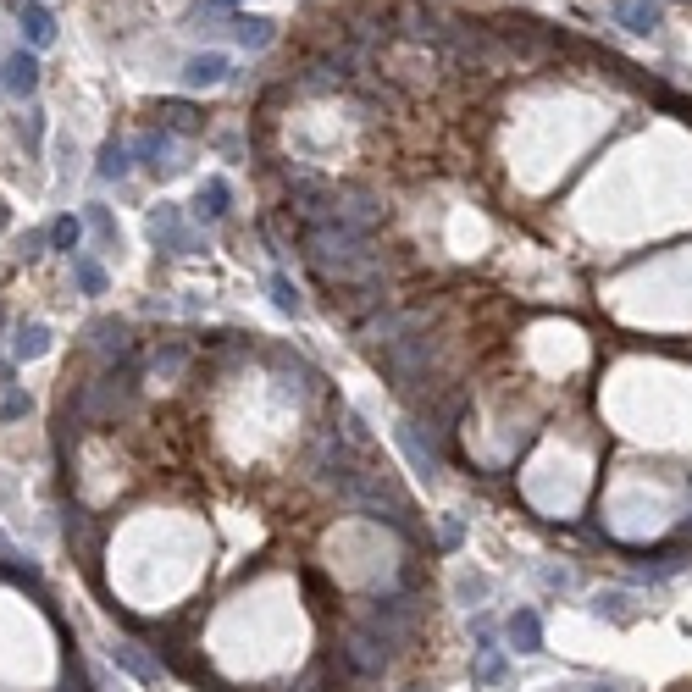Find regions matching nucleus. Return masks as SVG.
Segmentation results:
<instances>
[{
  "instance_id": "nucleus-2",
  "label": "nucleus",
  "mask_w": 692,
  "mask_h": 692,
  "mask_svg": "<svg viewBox=\"0 0 692 692\" xmlns=\"http://www.w3.org/2000/svg\"><path fill=\"white\" fill-rule=\"evenodd\" d=\"M128 150H133V161H139L144 172H156V178H172V172H183V161H172V156H178V139H172L167 128L139 133V139H133Z\"/></svg>"
},
{
  "instance_id": "nucleus-19",
  "label": "nucleus",
  "mask_w": 692,
  "mask_h": 692,
  "mask_svg": "<svg viewBox=\"0 0 692 692\" xmlns=\"http://www.w3.org/2000/svg\"><path fill=\"white\" fill-rule=\"evenodd\" d=\"M681 565H687V554L670 549V554H654V560H643V576H648V582H665V576H676Z\"/></svg>"
},
{
  "instance_id": "nucleus-23",
  "label": "nucleus",
  "mask_w": 692,
  "mask_h": 692,
  "mask_svg": "<svg viewBox=\"0 0 692 692\" xmlns=\"http://www.w3.org/2000/svg\"><path fill=\"white\" fill-rule=\"evenodd\" d=\"M12 416H28V394H6V399H0V421H12Z\"/></svg>"
},
{
  "instance_id": "nucleus-1",
  "label": "nucleus",
  "mask_w": 692,
  "mask_h": 692,
  "mask_svg": "<svg viewBox=\"0 0 692 692\" xmlns=\"http://www.w3.org/2000/svg\"><path fill=\"white\" fill-rule=\"evenodd\" d=\"M299 250L316 266L322 283H371L382 272V250L371 233H355V227H333V222H305L299 233Z\"/></svg>"
},
{
  "instance_id": "nucleus-17",
  "label": "nucleus",
  "mask_w": 692,
  "mask_h": 692,
  "mask_svg": "<svg viewBox=\"0 0 692 692\" xmlns=\"http://www.w3.org/2000/svg\"><path fill=\"white\" fill-rule=\"evenodd\" d=\"M111 659H117V665L128 670V676H139V681H156V676H161V670L150 665V659H144L139 648H128V643H117V648H111Z\"/></svg>"
},
{
  "instance_id": "nucleus-26",
  "label": "nucleus",
  "mask_w": 692,
  "mask_h": 692,
  "mask_svg": "<svg viewBox=\"0 0 692 692\" xmlns=\"http://www.w3.org/2000/svg\"><path fill=\"white\" fill-rule=\"evenodd\" d=\"M216 6H239V0H216Z\"/></svg>"
},
{
  "instance_id": "nucleus-16",
  "label": "nucleus",
  "mask_w": 692,
  "mask_h": 692,
  "mask_svg": "<svg viewBox=\"0 0 692 692\" xmlns=\"http://www.w3.org/2000/svg\"><path fill=\"white\" fill-rule=\"evenodd\" d=\"M45 233H50V250H67L72 255V250H78V239H84V222H78V216H56Z\"/></svg>"
},
{
  "instance_id": "nucleus-28",
  "label": "nucleus",
  "mask_w": 692,
  "mask_h": 692,
  "mask_svg": "<svg viewBox=\"0 0 692 692\" xmlns=\"http://www.w3.org/2000/svg\"><path fill=\"white\" fill-rule=\"evenodd\" d=\"M0 327H6V311H0Z\"/></svg>"
},
{
  "instance_id": "nucleus-18",
  "label": "nucleus",
  "mask_w": 692,
  "mask_h": 692,
  "mask_svg": "<svg viewBox=\"0 0 692 692\" xmlns=\"http://www.w3.org/2000/svg\"><path fill=\"white\" fill-rule=\"evenodd\" d=\"M72 277H78V288H84V294H106V266L89 261V255H78V261H72Z\"/></svg>"
},
{
  "instance_id": "nucleus-20",
  "label": "nucleus",
  "mask_w": 692,
  "mask_h": 692,
  "mask_svg": "<svg viewBox=\"0 0 692 692\" xmlns=\"http://www.w3.org/2000/svg\"><path fill=\"white\" fill-rule=\"evenodd\" d=\"M84 222L95 227V233H100L106 244H117V222H111V211H106V205H89V211H84Z\"/></svg>"
},
{
  "instance_id": "nucleus-8",
  "label": "nucleus",
  "mask_w": 692,
  "mask_h": 692,
  "mask_svg": "<svg viewBox=\"0 0 692 692\" xmlns=\"http://www.w3.org/2000/svg\"><path fill=\"white\" fill-rule=\"evenodd\" d=\"M504 637H510L515 654H543V621H537V609H515L510 621H504Z\"/></svg>"
},
{
  "instance_id": "nucleus-9",
  "label": "nucleus",
  "mask_w": 692,
  "mask_h": 692,
  "mask_svg": "<svg viewBox=\"0 0 692 692\" xmlns=\"http://www.w3.org/2000/svg\"><path fill=\"white\" fill-rule=\"evenodd\" d=\"M227 200H233L227 178H205L200 194H194V216H200V222H222V216H227Z\"/></svg>"
},
{
  "instance_id": "nucleus-12",
  "label": "nucleus",
  "mask_w": 692,
  "mask_h": 692,
  "mask_svg": "<svg viewBox=\"0 0 692 692\" xmlns=\"http://www.w3.org/2000/svg\"><path fill=\"white\" fill-rule=\"evenodd\" d=\"M227 34L239 39L244 50H266V45L277 39V23H272V17H239V23L227 28Z\"/></svg>"
},
{
  "instance_id": "nucleus-21",
  "label": "nucleus",
  "mask_w": 692,
  "mask_h": 692,
  "mask_svg": "<svg viewBox=\"0 0 692 692\" xmlns=\"http://www.w3.org/2000/svg\"><path fill=\"white\" fill-rule=\"evenodd\" d=\"M460 598H466V604H482V598H488V576H460Z\"/></svg>"
},
{
  "instance_id": "nucleus-7",
  "label": "nucleus",
  "mask_w": 692,
  "mask_h": 692,
  "mask_svg": "<svg viewBox=\"0 0 692 692\" xmlns=\"http://www.w3.org/2000/svg\"><path fill=\"white\" fill-rule=\"evenodd\" d=\"M156 128H167L172 139H194V133H205V117L189 106V100H161V106H156Z\"/></svg>"
},
{
  "instance_id": "nucleus-4",
  "label": "nucleus",
  "mask_w": 692,
  "mask_h": 692,
  "mask_svg": "<svg viewBox=\"0 0 692 692\" xmlns=\"http://www.w3.org/2000/svg\"><path fill=\"white\" fill-rule=\"evenodd\" d=\"M0 89L17 95V100L34 95V89H39V56H34V50H12V56H6V67H0Z\"/></svg>"
},
{
  "instance_id": "nucleus-3",
  "label": "nucleus",
  "mask_w": 692,
  "mask_h": 692,
  "mask_svg": "<svg viewBox=\"0 0 692 692\" xmlns=\"http://www.w3.org/2000/svg\"><path fill=\"white\" fill-rule=\"evenodd\" d=\"M144 227H150V244H156V250H167V255H189L194 250V233H189V222H183L178 205H156Z\"/></svg>"
},
{
  "instance_id": "nucleus-11",
  "label": "nucleus",
  "mask_w": 692,
  "mask_h": 692,
  "mask_svg": "<svg viewBox=\"0 0 692 692\" xmlns=\"http://www.w3.org/2000/svg\"><path fill=\"white\" fill-rule=\"evenodd\" d=\"M615 17H621L632 34H654L665 12H659V0H621V6H615Z\"/></svg>"
},
{
  "instance_id": "nucleus-15",
  "label": "nucleus",
  "mask_w": 692,
  "mask_h": 692,
  "mask_svg": "<svg viewBox=\"0 0 692 692\" xmlns=\"http://www.w3.org/2000/svg\"><path fill=\"white\" fill-rule=\"evenodd\" d=\"M17 360H39L50 349V327L45 322H28V327H17Z\"/></svg>"
},
{
  "instance_id": "nucleus-14",
  "label": "nucleus",
  "mask_w": 692,
  "mask_h": 692,
  "mask_svg": "<svg viewBox=\"0 0 692 692\" xmlns=\"http://www.w3.org/2000/svg\"><path fill=\"white\" fill-rule=\"evenodd\" d=\"M266 288H272V305L283 316H294V322L305 316V299H299V288H294V277H288V272H272V283H266Z\"/></svg>"
},
{
  "instance_id": "nucleus-22",
  "label": "nucleus",
  "mask_w": 692,
  "mask_h": 692,
  "mask_svg": "<svg viewBox=\"0 0 692 692\" xmlns=\"http://www.w3.org/2000/svg\"><path fill=\"white\" fill-rule=\"evenodd\" d=\"M23 144H28V150H39V144H45V117H39V111H28V122H23Z\"/></svg>"
},
{
  "instance_id": "nucleus-27",
  "label": "nucleus",
  "mask_w": 692,
  "mask_h": 692,
  "mask_svg": "<svg viewBox=\"0 0 692 692\" xmlns=\"http://www.w3.org/2000/svg\"><path fill=\"white\" fill-rule=\"evenodd\" d=\"M0 227H6V205H0Z\"/></svg>"
},
{
  "instance_id": "nucleus-10",
  "label": "nucleus",
  "mask_w": 692,
  "mask_h": 692,
  "mask_svg": "<svg viewBox=\"0 0 692 692\" xmlns=\"http://www.w3.org/2000/svg\"><path fill=\"white\" fill-rule=\"evenodd\" d=\"M128 167H133V150L122 139H106L100 144V161H95V178L100 183H122L128 178Z\"/></svg>"
},
{
  "instance_id": "nucleus-24",
  "label": "nucleus",
  "mask_w": 692,
  "mask_h": 692,
  "mask_svg": "<svg viewBox=\"0 0 692 692\" xmlns=\"http://www.w3.org/2000/svg\"><path fill=\"white\" fill-rule=\"evenodd\" d=\"M438 543H443V549H460V521H454V515H449V521H443Z\"/></svg>"
},
{
  "instance_id": "nucleus-13",
  "label": "nucleus",
  "mask_w": 692,
  "mask_h": 692,
  "mask_svg": "<svg viewBox=\"0 0 692 692\" xmlns=\"http://www.w3.org/2000/svg\"><path fill=\"white\" fill-rule=\"evenodd\" d=\"M593 615H609V621H637V609H632V593L626 587H609V593H598L593 598Z\"/></svg>"
},
{
  "instance_id": "nucleus-5",
  "label": "nucleus",
  "mask_w": 692,
  "mask_h": 692,
  "mask_svg": "<svg viewBox=\"0 0 692 692\" xmlns=\"http://www.w3.org/2000/svg\"><path fill=\"white\" fill-rule=\"evenodd\" d=\"M17 28H23L28 50L56 45V12H50V6H39V0H23V6H17Z\"/></svg>"
},
{
  "instance_id": "nucleus-6",
  "label": "nucleus",
  "mask_w": 692,
  "mask_h": 692,
  "mask_svg": "<svg viewBox=\"0 0 692 692\" xmlns=\"http://www.w3.org/2000/svg\"><path fill=\"white\" fill-rule=\"evenodd\" d=\"M227 72H233V61H227L222 50H205V56L183 61V84L189 89H216V84H227Z\"/></svg>"
},
{
  "instance_id": "nucleus-25",
  "label": "nucleus",
  "mask_w": 692,
  "mask_h": 692,
  "mask_svg": "<svg viewBox=\"0 0 692 692\" xmlns=\"http://www.w3.org/2000/svg\"><path fill=\"white\" fill-rule=\"evenodd\" d=\"M587 692H615V687H587Z\"/></svg>"
}]
</instances>
